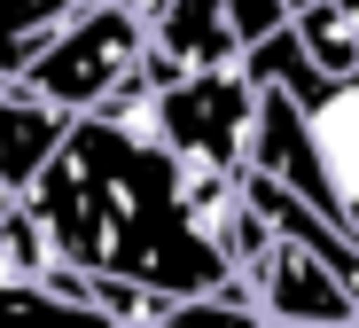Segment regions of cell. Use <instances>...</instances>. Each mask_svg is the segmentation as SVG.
<instances>
[{
	"label": "cell",
	"instance_id": "1",
	"mask_svg": "<svg viewBox=\"0 0 359 328\" xmlns=\"http://www.w3.org/2000/svg\"><path fill=\"white\" fill-rule=\"evenodd\" d=\"M234 211H243V180L180 172L149 141V125H109V117H71L24 195L47 266L141 289L156 305L243 289L219 250V227Z\"/></svg>",
	"mask_w": 359,
	"mask_h": 328
},
{
	"label": "cell",
	"instance_id": "2",
	"mask_svg": "<svg viewBox=\"0 0 359 328\" xmlns=\"http://www.w3.org/2000/svg\"><path fill=\"white\" fill-rule=\"evenodd\" d=\"M243 79L258 94L250 125V172L313 204L359 250V79H320L297 32H273Z\"/></svg>",
	"mask_w": 359,
	"mask_h": 328
},
{
	"label": "cell",
	"instance_id": "3",
	"mask_svg": "<svg viewBox=\"0 0 359 328\" xmlns=\"http://www.w3.org/2000/svg\"><path fill=\"white\" fill-rule=\"evenodd\" d=\"M149 71V24L126 8V0H94V8L55 39L32 71H24V102H39V110H55V117H94V110H109L117 94H133V86H149L141 79Z\"/></svg>",
	"mask_w": 359,
	"mask_h": 328
},
{
	"label": "cell",
	"instance_id": "4",
	"mask_svg": "<svg viewBox=\"0 0 359 328\" xmlns=\"http://www.w3.org/2000/svg\"><path fill=\"white\" fill-rule=\"evenodd\" d=\"M149 141L203 180H243L250 172V125H258V94L243 71H203V79H172L149 86Z\"/></svg>",
	"mask_w": 359,
	"mask_h": 328
},
{
	"label": "cell",
	"instance_id": "5",
	"mask_svg": "<svg viewBox=\"0 0 359 328\" xmlns=\"http://www.w3.org/2000/svg\"><path fill=\"white\" fill-rule=\"evenodd\" d=\"M289 32L281 0H172V8L149 24V86L172 79H203V71H243V63Z\"/></svg>",
	"mask_w": 359,
	"mask_h": 328
},
{
	"label": "cell",
	"instance_id": "6",
	"mask_svg": "<svg viewBox=\"0 0 359 328\" xmlns=\"http://www.w3.org/2000/svg\"><path fill=\"white\" fill-rule=\"evenodd\" d=\"M0 328H117L86 297L79 274L47 266V242L32 235L24 204H16L8 227H0Z\"/></svg>",
	"mask_w": 359,
	"mask_h": 328
},
{
	"label": "cell",
	"instance_id": "7",
	"mask_svg": "<svg viewBox=\"0 0 359 328\" xmlns=\"http://www.w3.org/2000/svg\"><path fill=\"white\" fill-rule=\"evenodd\" d=\"M266 235H273V227H266ZM243 289H250V305L266 313V328H344V320H359V297L320 266L305 242H289V235L266 242V258L243 274Z\"/></svg>",
	"mask_w": 359,
	"mask_h": 328
},
{
	"label": "cell",
	"instance_id": "8",
	"mask_svg": "<svg viewBox=\"0 0 359 328\" xmlns=\"http://www.w3.org/2000/svg\"><path fill=\"white\" fill-rule=\"evenodd\" d=\"M55 141H63V117L24 102V94H0V227L16 219V204L32 195L39 164L55 157Z\"/></svg>",
	"mask_w": 359,
	"mask_h": 328
},
{
	"label": "cell",
	"instance_id": "9",
	"mask_svg": "<svg viewBox=\"0 0 359 328\" xmlns=\"http://www.w3.org/2000/svg\"><path fill=\"white\" fill-rule=\"evenodd\" d=\"M94 0H0V94H16L24 71L63 39Z\"/></svg>",
	"mask_w": 359,
	"mask_h": 328
},
{
	"label": "cell",
	"instance_id": "10",
	"mask_svg": "<svg viewBox=\"0 0 359 328\" xmlns=\"http://www.w3.org/2000/svg\"><path fill=\"white\" fill-rule=\"evenodd\" d=\"M141 328H266V313L250 305V289H219V297H172Z\"/></svg>",
	"mask_w": 359,
	"mask_h": 328
},
{
	"label": "cell",
	"instance_id": "11",
	"mask_svg": "<svg viewBox=\"0 0 359 328\" xmlns=\"http://www.w3.org/2000/svg\"><path fill=\"white\" fill-rule=\"evenodd\" d=\"M281 8H289V16H305V8H320V0H281Z\"/></svg>",
	"mask_w": 359,
	"mask_h": 328
}]
</instances>
